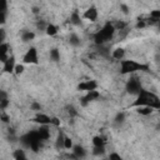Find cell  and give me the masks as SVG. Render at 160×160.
I'll return each instance as SVG.
<instances>
[{"instance_id": "obj_16", "label": "cell", "mask_w": 160, "mask_h": 160, "mask_svg": "<svg viewBox=\"0 0 160 160\" xmlns=\"http://www.w3.org/2000/svg\"><path fill=\"white\" fill-rule=\"evenodd\" d=\"M70 22L72 25H75V26H79L81 24V16H80V14L76 10H74L71 12V15H70Z\"/></svg>"}, {"instance_id": "obj_25", "label": "cell", "mask_w": 160, "mask_h": 160, "mask_svg": "<svg viewBox=\"0 0 160 160\" xmlns=\"http://www.w3.org/2000/svg\"><path fill=\"white\" fill-rule=\"evenodd\" d=\"M105 154V146H94L92 155L95 156H102Z\"/></svg>"}, {"instance_id": "obj_10", "label": "cell", "mask_w": 160, "mask_h": 160, "mask_svg": "<svg viewBox=\"0 0 160 160\" xmlns=\"http://www.w3.org/2000/svg\"><path fill=\"white\" fill-rule=\"evenodd\" d=\"M15 65H16V62H15V56H14V55H10V58L4 62L2 71L11 74V72H14V70H15Z\"/></svg>"}, {"instance_id": "obj_6", "label": "cell", "mask_w": 160, "mask_h": 160, "mask_svg": "<svg viewBox=\"0 0 160 160\" xmlns=\"http://www.w3.org/2000/svg\"><path fill=\"white\" fill-rule=\"evenodd\" d=\"M22 62L24 64H39V56H38V50L36 48L31 46L22 56Z\"/></svg>"}, {"instance_id": "obj_14", "label": "cell", "mask_w": 160, "mask_h": 160, "mask_svg": "<svg viewBox=\"0 0 160 160\" xmlns=\"http://www.w3.org/2000/svg\"><path fill=\"white\" fill-rule=\"evenodd\" d=\"M111 56L115 59V60H122L124 58H125V50L122 49V48H116V49H114L112 50V52H111Z\"/></svg>"}, {"instance_id": "obj_35", "label": "cell", "mask_w": 160, "mask_h": 160, "mask_svg": "<svg viewBox=\"0 0 160 160\" xmlns=\"http://www.w3.org/2000/svg\"><path fill=\"white\" fill-rule=\"evenodd\" d=\"M30 109H31L32 111H39V110H41V105H40L39 102L34 101V102H31V105H30Z\"/></svg>"}, {"instance_id": "obj_26", "label": "cell", "mask_w": 160, "mask_h": 160, "mask_svg": "<svg viewBox=\"0 0 160 160\" xmlns=\"http://www.w3.org/2000/svg\"><path fill=\"white\" fill-rule=\"evenodd\" d=\"M114 26H115V29H116V30L121 31V30H125V29L128 28V22L121 21V20H118V21L114 24Z\"/></svg>"}, {"instance_id": "obj_41", "label": "cell", "mask_w": 160, "mask_h": 160, "mask_svg": "<svg viewBox=\"0 0 160 160\" xmlns=\"http://www.w3.org/2000/svg\"><path fill=\"white\" fill-rule=\"evenodd\" d=\"M120 10L124 12V14H129V6L126 4H121L120 5Z\"/></svg>"}, {"instance_id": "obj_2", "label": "cell", "mask_w": 160, "mask_h": 160, "mask_svg": "<svg viewBox=\"0 0 160 160\" xmlns=\"http://www.w3.org/2000/svg\"><path fill=\"white\" fill-rule=\"evenodd\" d=\"M115 31H116V29H115V26H114L112 22H110V21L105 22L104 26H102L99 31H96V32L94 34V36H92V39H94V44H95V45H102V44H106L109 40L112 39Z\"/></svg>"}, {"instance_id": "obj_33", "label": "cell", "mask_w": 160, "mask_h": 160, "mask_svg": "<svg viewBox=\"0 0 160 160\" xmlns=\"http://www.w3.org/2000/svg\"><path fill=\"white\" fill-rule=\"evenodd\" d=\"M8 106H9V100H8V98H6V99H0V109H1V110H5Z\"/></svg>"}, {"instance_id": "obj_22", "label": "cell", "mask_w": 160, "mask_h": 160, "mask_svg": "<svg viewBox=\"0 0 160 160\" xmlns=\"http://www.w3.org/2000/svg\"><path fill=\"white\" fill-rule=\"evenodd\" d=\"M12 158H14L15 160H25V159H26V155H25L24 150L18 149V150H15V151L12 152Z\"/></svg>"}, {"instance_id": "obj_27", "label": "cell", "mask_w": 160, "mask_h": 160, "mask_svg": "<svg viewBox=\"0 0 160 160\" xmlns=\"http://www.w3.org/2000/svg\"><path fill=\"white\" fill-rule=\"evenodd\" d=\"M72 146H74V144H72V140L69 138V136H66L65 135V141H64V149H66V150H71L72 149Z\"/></svg>"}, {"instance_id": "obj_37", "label": "cell", "mask_w": 160, "mask_h": 160, "mask_svg": "<svg viewBox=\"0 0 160 160\" xmlns=\"http://www.w3.org/2000/svg\"><path fill=\"white\" fill-rule=\"evenodd\" d=\"M50 125H54V126L59 128V126H60V119L56 118V116H52V118H51V124H50Z\"/></svg>"}, {"instance_id": "obj_4", "label": "cell", "mask_w": 160, "mask_h": 160, "mask_svg": "<svg viewBox=\"0 0 160 160\" xmlns=\"http://www.w3.org/2000/svg\"><path fill=\"white\" fill-rule=\"evenodd\" d=\"M20 141L24 144V146L31 149L32 151H39L42 140L40 139L38 130H34V131H29L25 135H22L20 138Z\"/></svg>"}, {"instance_id": "obj_9", "label": "cell", "mask_w": 160, "mask_h": 160, "mask_svg": "<svg viewBox=\"0 0 160 160\" xmlns=\"http://www.w3.org/2000/svg\"><path fill=\"white\" fill-rule=\"evenodd\" d=\"M34 122L36 124H40V125H50L51 124V118L46 114H42V112H38L35 115V118L32 119Z\"/></svg>"}, {"instance_id": "obj_43", "label": "cell", "mask_w": 160, "mask_h": 160, "mask_svg": "<svg viewBox=\"0 0 160 160\" xmlns=\"http://www.w3.org/2000/svg\"><path fill=\"white\" fill-rule=\"evenodd\" d=\"M6 19V12H0V22L1 24H5V20Z\"/></svg>"}, {"instance_id": "obj_11", "label": "cell", "mask_w": 160, "mask_h": 160, "mask_svg": "<svg viewBox=\"0 0 160 160\" xmlns=\"http://www.w3.org/2000/svg\"><path fill=\"white\" fill-rule=\"evenodd\" d=\"M82 18L89 20V21H95L98 19V10L95 6H90L88 10H85V12L82 14Z\"/></svg>"}, {"instance_id": "obj_38", "label": "cell", "mask_w": 160, "mask_h": 160, "mask_svg": "<svg viewBox=\"0 0 160 160\" xmlns=\"http://www.w3.org/2000/svg\"><path fill=\"white\" fill-rule=\"evenodd\" d=\"M1 121H2V122H5V124L10 121V118H9V115H6V114L4 112V110L1 111Z\"/></svg>"}, {"instance_id": "obj_19", "label": "cell", "mask_w": 160, "mask_h": 160, "mask_svg": "<svg viewBox=\"0 0 160 160\" xmlns=\"http://www.w3.org/2000/svg\"><path fill=\"white\" fill-rule=\"evenodd\" d=\"M98 46V52L101 55V56H104V58H109L110 56V50H109V48L105 45V44H102V45H96Z\"/></svg>"}, {"instance_id": "obj_36", "label": "cell", "mask_w": 160, "mask_h": 160, "mask_svg": "<svg viewBox=\"0 0 160 160\" xmlns=\"http://www.w3.org/2000/svg\"><path fill=\"white\" fill-rule=\"evenodd\" d=\"M0 2H1L0 12H6V10H8V0H0Z\"/></svg>"}, {"instance_id": "obj_7", "label": "cell", "mask_w": 160, "mask_h": 160, "mask_svg": "<svg viewBox=\"0 0 160 160\" xmlns=\"http://www.w3.org/2000/svg\"><path fill=\"white\" fill-rule=\"evenodd\" d=\"M99 96H100V92H99L98 90H91V91H88V92H86V95H84V96L81 98L80 104H81V106H86V105H89L91 101L96 100Z\"/></svg>"}, {"instance_id": "obj_31", "label": "cell", "mask_w": 160, "mask_h": 160, "mask_svg": "<svg viewBox=\"0 0 160 160\" xmlns=\"http://www.w3.org/2000/svg\"><path fill=\"white\" fill-rule=\"evenodd\" d=\"M149 18L154 19L155 21H159V20H160V10H152V11L150 12V16H149Z\"/></svg>"}, {"instance_id": "obj_40", "label": "cell", "mask_w": 160, "mask_h": 160, "mask_svg": "<svg viewBox=\"0 0 160 160\" xmlns=\"http://www.w3.org/2000/svg\"><path fill=\"white\" fill-rule=\"evenodd\" d=\"M36 26H38V29H40V30H46L48 24H45L44 21H39V22L36 24Z\"/></svg>"}, {"instance_id": "obj_1", "label": "cell", "mask_w": 160, "mask_h": 160, "mask_svg": "<svg viewBox=\"0 0 160 160\" xmlns=\"http://www.w3.org/2000/svg\"><path fill=\"white\" fill-rule=\"evenodd\" d=\"M138 106H150L152 109L160 110V98L151 92L150 90L142 89L138 95L135 101L131 104V108H138Z\"/></svg>"}, {"instance_id": "obj_42", "label": "cell", "mask_w": 160, "mask_h": 160, "mask_svg": "<svg viewBox=\"0 0 160 160\" xmlns=\"http://www.w3.org/2000/svg\"><path fill=\"white\" fill-rule=\"evenodd\" d=\"M0 41L5 42V30L4 29H0Z\"/></svg>"}, {"instance_id": "obj_3", "label": "cell", "mask_w": 160, "mask_h": 160, "mask_svg": "<svg viewBox=\"0 0 160 160\" xmlns=\"http://www.w3.org/2000/svg\"><path fill=\"white\" fill-rule=\"evenodd\" d=\"M150 66L146 64L138 62L135 60H120V74L121 75H128V74H134L136 71H149Z\"/></svg>"}, {"instance_id": "obj_20", "label": "cell", "mask_w": 160, "mask_h": 160, "mask_svg": "<svg viewBox=\"0 0 160 160\" xmlns=\"http://www.w3.org/2000/svg\"><path fill=\"white\" fill-rule=\"evenodd\" d=\"M69 44L71 45V46H79L80 44H81V40H80V38L76 35V34H70V36H69Z\"/></svg>"}, {"instance_id": "obj_5", "label": "cell", "mask_w": 160, "mask_h": 160, "mask_svg": "<svg viewBox=\"0 0 160 160\" xmlns=\"http://www.w3.org/2000/svg\"><path fill=\"white\" fill-rule=\"evenodd\" d=\"M125 90H126L128 94L136 96L142 90V86H141V82H140L139 78L138 76H130V79L125 84Z\"/></svg>"}, {"instance_id": "obj_45", "label": "cell", "mask_w": 160, "mask_h": 160, "mask_svg": "<svg viewBox=\"0 0 160 160\" xmlns=\"http://www.w3.org/2000/svg\"><path fill=\"white\" fill-rule=\"evenodd\" d=\"M158 29H159V30H160V20H159V21H158Z\"/></svg>"}, {"instance_id": "obj_21", "label": "cell", "mask_w": 160, "mask_h": 160, "mask_svg": "<svg viewBox=\"0 0 160 160\" xmlns=\"http://www.w3.org/2000/svg\"><path fill=\"white\" fill-rule=\"evenodd\" d=\"M45 32H46V35H49V36H55V35L58 34V26H55L54 24H48Z\"/></svg>"}, {"instance_id": "obj_15", "label": "cell", "mask_w": 160, "mask_h": 160, "mask_svg": "<svg viewBox=\"0 0 160 160\" xmlns=\"http://www.w3.org/2000/svg\"><path fill=\"white\" fill-rule=\"evenodd\" d=\"M64 141H65V135H64L62 131H59V134L56 136V140H55V148L58 150L64 149Z\"/></svg>"}, {"instance_id": "obj_12", "label": "cell", "mask_w": 160, "mask_h": 160, "mask_svg": "<svg viewBox=\"0 0 160 160\" xmlns=\"http://www.w3.org/2000/svg\"><path fill=\"white\" fill-rule=\"evenodd\" d=\"M38 132H39V136L42 141L48 140L50 138V129H49V125H40V128L38 129Z\"/></svg>"}, {"instance_id": "obj_24", "label": "cell", "mask_w": 160, "mask_h": 160, "mask_svg": "<svg viewBox=\"0 0 160 160\" xmlns=\"http://www.w3.org/2000/svg\"><path fill=\"white\" fill-rule=\"evenodd\" d=\"M50 59L52 61H59L60 60V51L56 48H54V49L50 50Z\"/></svg>"}, {"instance_id": "obj_44", "label": "cell", "mask_w": 160, "mask_h": 160, "mask_svg": "<svg viewBox=\"0 0 160 160\" xmlns=\"http://www.w3.org/2000/svg\"><path fill=\"white\" fill-rule=\"evenodd\" d=\"M31 11H32V14H35V15H36V14H39V12H40V9H39L38 6H34V8L31 9Z\"/></svg>"}, {"instance_id": "obj_13", "label": "cell", "mask_w": 160, "mask_h": 160, "mask_svg": "<svg viewBox=\"0 0 160 160\" xmlns=\"http://www.w3.org/2000/svg\"><path fill=\"white\" fill-rule=\"evenodd\" d=\"M71 150H72L74 155L76 156V159H81V158H85L86 156V150L81 145H74Z\"/></svg>"}, {"instance_id": "obj_18", "label": "cell", "mask_w": 160, "mask_h": 160, "mask_svg": "<svg viewBox=\"0 0 160 160\" xmlns=\"http://www.w3.org/2000/svg\"><path fill=\"white\" fill-rule=\"evenodd\" d=\"M34 38H35V34H34L32 31H30V30H25V31H22V34H21V40H22L24 42L31 41V40H34Z\"/></svg>"}, {"instance_id": "obj_29", "label": "cell", "mask_w": 160, "mask_h": 160, "mask_svg": "<svg viewBox=\"0 0 160 160\" xmlns=\"http://www.w3.org/2000/svg\"><path fill=\"white\" fill-rule=\"evenodd\" d=\"M114 120H115V124H122L124 120H125V114L124 112H118Z\"/></svg>"}, {"instance_id": "obj_28", "label": "cell", "mask_w": 160, "mask_h": 160, "mask_svg": "<svg viewBox=\"0 0 160 160\" xmlns=\"http://www.w3.org/2000/svg\"><path fill=\"white\" fill-rule=\"evenodd\" d=\"M66 110H68V114H69L70 118H75V116L78 115V110H76L72 105H69V106L66 108Z\"/></svg>"}, {"instance_id": "obj_30", "label": "cell", "mask_w": 160, "mask_h": 160, "mask_svg": "<svg viewBox=\"0 0 160 160\" xmlns=\"http://www.w3.org/2000/svg\"><path fill=\"white\" fill-rule=\"evenodd\" d=\"M8 51H9V44L1 42L0 44V55H5V54H8Z\"/></svg>"}, {"instance_id": "obj_32", "label": "cell", "mask_w": 160, "mask_h": 160, "mask_svg": "<svg viewBox=\"0 0 160 160\" xmlns=\"http://www.w3.org/2000/svg\"><path fill=\"white\" fill-rule=\"evenodd\" d=\"M14 72H15L16 75L22 74V72H24V65H22V64H16V65H15V70H14Z\"/></svg>"}, {"instance_id": "obj_39", "label": "cell", "mask_w": 160, "mask_h": 160, "mask_svg": "<svg viewBox=\"0 0 160 160\" xmlns=\"http://www.w3.org/2000/svg\"><path fill=\"white\" fill-rule=\"evenodd\" d=\"M109 159H110V160H121V156H120L119 154H116V152H111V154L109 155Z\"/></svg>"}, {"instance_id": "obj_8", "label": "cell", "mask_w": 160, "mask_h": 160, "mask_svg": "<svg viewBox=\"0 0 160 160\" xmlns=\"http://www.w3.org/2000/svg\"><path fill=\"white\" fill-rule=\"evenodd\" d=\"M78 90L80 91H91V90H96L98 89V82L95 80H86V81H82L78 85L76 88Z\"/></svg>"}, {"instance_id": "obj_34", "label": "cell", "mask_w": 160, "mask_h": 160, "mask_svg": "<svg viewBox=\"0 0 160 160\" xmlns=\"http://www.w3.org/2000/svg\"><path fill=\"white\" fill-rule=\"evenodd\" d=\"M146 21L142 20V19H138V22H136V29H144L146 26Z\"/></svg>"}, {"instance_id": "obj_23", "label": "cell", "mask_w": 160, "mask_h": 160, "mask_svg": "<svg viewBox=\"0 0 160 160\" xmlns=\"http://www.w3.org/2000/svg\"><path fill=\"white\" fill-rule=\"evenodd\" d=\"M92 145L94 146H105V139L102 136H94L92 138Z\"/></svg>"}, {"instance_id": "obj_17", "label": "cell", "mask_w": 160, "mask_h": 160, "mask_svg": "<svg viewBox=\"0 0 160 160\" xmlns=\"http://www.w3.org/2000/svg\"><path fill=\"white\" fill-rule=\"evenodd\" d=\"M152 111H154V109L150 108V106H138V108H136V112L140 114V115H142V116H148V115H150Z\"/></svg>"}]
</instances>
